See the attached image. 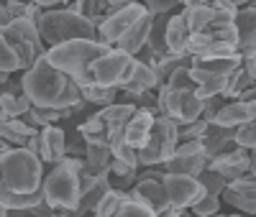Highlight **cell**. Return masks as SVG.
<instances>
[{
	"label": "cell",
	"mask_w": 256,
	"mask_h": 217,
	"mask_svg": "<svg viewBox=\"0 0 256 217\" xmlns=\"http://www.w3.org/2000/svg\"><path fill=\"white\" fill-rule=\"evenodd\" d=\"M24 90L38 107H74L82 100L80 84L59 67H54L49 51L41 54L31 69L24 72Z\"/></svg>",
	"instance_id": "1"
},
{
	"label": "cell",
	"mask_w": 256,
	"mask_h": 217,
	"mask_svg": "<svg viewBox=\"0 0 256 217\" xmlns=\"http://www.w3.org/2000/svg\"><path fill=\"white\" fill-rule=\"evenodd\" d=\"M110 49L113 46H108L100 38H72V41L56 43V46H49V59L54 67L67 72L82 87V84L95 82V74H92L95 61L102 54H108Z\"/></svg>",
	"instance_id": "2"
},
{
	"label": "cell",
	"mask_w": 256,
	"mask_h": 217,
	"mask_svg": "<svg viewBox=\"0 0 256 217\" xmlns=\"http://www.w3.org/2000/svg\"><path fill=\"white\" fill-rule=\"evenodd\" d=\"M0 187L10 192H36L44 184V159L28 146H13L0 154Z\"/></svg>",
	"instance_id": "3"
},
{
	"label": "cell",
	"mask_w": 256,
	"mask_h": 217,
	"mask_svg": "<svg viewBox=\"0 0 256 217\" xmlns=\"http://www.w3.org/2000/svg\"><path fill=\"white\" fill-rule=\"evenodd\" d=\"M36 23H38V31H41V36H44V41L49 46H56V43L72 41V38H100L98 23H92V20L84 18L82 13H77L72 5L46 8Z\"/></svg>",
	"instance_id": "4"
},
{
	"label": "cell",
	"mask_w": 256,
	"mask_h": 217,
	"mask_svg": "<svg viewBox=\"0 0 256 217\" xmlns=\"http://www.w3.org/2000/svg\"><path fill=\"white\" fill-rule=\"evenodd\" d=\"M46 202L59 215H77L80 210V171L70 161H59L44 177Z\"/></svg>",
	"instance_id": "5"
},
{
	"label": "cell",
	"mask_w": 256,
	"mask_h": 217,
	"mask_svg": "<svg viewBox=\"0 0 256 217\" xmlns=\"http://www.w3.org/2000/svg\"><path fill=\"white\" fill-rule=\"evenodd\" d=\"M177 146H180V123L166 115H159L148 143L138 148L141 166H164V161L174 154Z\"/></svg>",
	"instance_id": "6"
},
{
	"label": "cell",
	"mask_w": 256,
	"mask_h": 217,
	"mask_svg": "<svg viewBox=\"0 0 256 217\" xmlns=\"http://www.w3.org/2000/svg\"><path fill=\"white\" fill-rule=\"evenodd\" d=\"M159 110L162 115L177 120L180 125L192 123L202 115V97L198 95V90H174V87H159Z\"/></svg>",
	"instance_id": "7"
},
{
	"label": "cell",
	"mask_w": 256,
	"mask_h": 217,
	"mask_svg": "<svg viewBox=\"0 0 256 217\" xmlns=\"http://www.w3.org/2000/svg\"><path fill=\"white\" fill-rule=\"evenodd\" d=\"M134 61H136L134 54L113 46L108 54H102L95 61V67H92L95 82H100L105 87H118L120 90V84L128 79V74H131V69H134Z\"/></svg>",
	"instance_id": "8"
},
{
	"label": "cell",
	"mask_w": 256,
	"mask_h": 217,
	"mask_svg": "<svg viewBox=\"0 0 256 217\" xmlns=\"http://www.w3.org/2000/svg\"><path fill=\"white\" fill-rule=\"evenodd\" d=\"M148 13V8L141 3H131V5H126L110 15H105V20L98 26V33H100V41H105L108 46H118V41L134 28V23L138 18H144Z\"/></svg>",
	"instance_id": "9"
},
{
	"label": "cell",
	"mask_w": 256,
	"mask_h": 217,
	"mask_svg": "<svg viewBox=\"0 0 256 217\" xmlns=\"http://www.w3.org/2000/svg\"><path fill=\"white\" fill-rule=\"evenodd\" d=\"M208 164H210V156H208L202 141H180L177 151L164 161V171L198 177L202 169H208Z\"/></svg>",
	"instance_id": "10"
},
{
	"label": "cell",
	"mask_w": 256,
	"mask_h": 217,
	"mask_svg": "<svg viewBox=\"0 0 256 217\" xmlns=\"http://www.w3.org/2000/svg\"><path fill=\"white\" fill-rule=\"evenodd\" d=\"M164 189H166L169 205L182 207V210H190L200 197L208 194L198 177H190V174H172V171H166V177H164Z\"/></svg>",
	"instance_id": "11"
},
{
	"label": "cell",
	"mask_w": 256,
	"mask_h": 217,
	"mask_svg": "<svg viewBox=\"0 0 256 217\" xmlns=\"http://www.w3.org/2000/svg\"><path fill=\"white\" fill-rule=\"evenodd\" d=\"M110 187H113L110 174H95L90 164H84L80 171V210H77V215L95 212V207L108 194Z\"/></svg>",
	"instance_id": "12"
},
{
	"label": "cell",
	"mask_w": 256,
	"mask_h": 217,
	"mask_svg": "<svg viewBox=\"0 0 256 217\" xmlns=\"http://www.w3.org/2000/svg\"><path fill=\"white\" fill-rule=\"evenodd\" d=\"M208 166L216 169V171H220L228 182H233V179L244 177V174H248V169H251V148L236 146V148L226 151V154L210 159Z\"/></svg>",
	"instance_id": "13"
},
{
	"label": "cell",
	"mask_w": 256,
	"mask_h": 217,
	"mask_svg": "<svg viewBox=\"0 0 256 217\" xmlns=\"http://www.w3.org/2000/svg\"><path fill=\"white\" fill-rule=\"evenodd\" d=\"M184 15H187V26L192 33L198 31H210L226 20H236L233 13H226V10H218V8H208V5H192V8H184Z\"/></svg>",
	"instance_id": "14"
},
{
	"label": "cell",
	"mask_w": 256,
	"mask_h": 217,
	"mask_svg": "<svg viewBox=\"0 0 256 217\" xmlns=\"http://www.w3.org/2000/svg\"><path fill=\"white\" fill-rule=\"evenodd\" d=\"M200 141H202L210 159H216V156H220L226 151L238 146L236 143V128H228V125H220V123H208V130Z\"/></svg>",
	"instance_id": "15"
},
{
	"label": "cell",
	"mask_w": 256,
	"mask_h": 217,
	"mask_svg": "<svg viewBox=\"0 0 256 217\" xmlns=\"http://www.w3.org/2000/svg\"><path fill=\"white\" fill-rule=\"evenodd\" d=\"M64 156H67V133L56 123L41 128V159H44V164L54 166L64 161Z\"/></svg>",
	"instance_id": "16"
},
{
	"label": "cell",
	"mask_w": 256,
	"mask_h": 217,
	"mask_svg": "<svg viewBox=\"0 0 256 217\" xmlns=\"http://www.w3.org/2000/svg\"><path fill=\"white\" fill-rule=\"evenodd\" d=\"M238 51L244 56H256V5H241L236 13Z\"/></svg>",
	"instance_id": "17"
},
{
	"label": "cell",
	"mask_w": 256,
	"mask_h": 217,
	"mask_svg": "<svg viewBox=\"0 0 256 217\" xmlns=\"http://www.w3.org/2000/svg\"><path fill=\"white\" fill-rule=\"evenodd\" d=\"M159 115H154L152 110L146 107H138L134 113V118L126 123V141L131 143L134 148H144L152 138V130H154V123H156Z\"/></svg>",
	"instance_id": "18"
},
{
	"label": "cell",
	"mask_w": 256,
	"mask_h": 217,
	"mask_svg": "<svg viewBox=\"0 0 256 217\" xmlns=\"http://www.w3.org/2000/svg\"><path fill=\"white\" fill-rule=\"evenodd\" d=\"M128 192H131L134 197H141L146 205H152L156 215H162L169 207V197H166V189H164L162 179H144V177H138L136 184Z\"/></svg>",
	"instance_id": "19"
},
{
	"label": "cell",
	"mask_w": 256,
	"mask_h": 217,
	"mask_svg": "<svg viewBox=\"0 0 256 217\" xmlns=\"http://www.w3.org/2000/svg\"><path fill=\"white\" fill-rule=\"evenodd\" d=\"M156 87H159L156 69L152 64H146L141 56H136L131 74H128V79L120 84V92H148V90H156Z\"/></svg>",
	"instance_id": "20"
},
{
	"label": "cell",
	"mask_w": 256,
	"mask_h": 217,
	"mask_svg": "<svg viewBox=\"0 0 256 217\" xmlns=\"http://www.w3.org/2000/svg\"><path fill=\"white\" fill-rule=\"evenodd\" d=\"M152 23H154V13L148 10L144 18H138L136 23H134V28L128 31L120 41H118V49H123V51H128V54H134V56H138L141 54V49L148 43V33H152Z\"/></svg>",
	"instance_id": "21"
},
{
	"label": "cell",
	"mask_w": 256,
	"mask_h": 217,
	"mask_svg": "<svg viewBox=\"0 0 256 217\" xmlns=\"http://www.w3.org/2000/svg\"><path fill=\"white\" fill-rule=\"evenodd\" d=\"M41 202H46V194H44V184L36 192H10V189H3L0 187V207H6L10 212H24V210H31Z\"/></svg>",
	"instance_id": "22"
},
{
	"label": "cell",
	"mask_w": 256,
	"mask_h": 217,
	"mask_svg": "<svg viewBox=\"0 0 256 217\" xmlns=\"http://www.w3.org/2000/svg\"><path fill=\"white\" fill-rule=\"evenodd\" d=\"M190 26H187V15L184 10L182 13H174L169 18V26H166V46L172 54H184L187 51V41H190ZM190 54V51H187Z\"/></svg>",
	"instance_id": "23"
},
{
	"label": "cell",
	"mask_w": 256,
	"mask_h": 217,
	"mask_svg": "<svg viewBox=\"0 0 256 217\" xmlns=\"http://www.w3.org/2000/svg\"><path fill=\"white\" fill-rule=\"evenodd\" d=\"M256 113H254V107L244 100H233V102H226L220 107V113L216 115V120L212 123H220V125H228V128H238L248 120H254Z\"/></svg>",
	"instance_id": "24"
},
{
	"label": "cell",
	"mask_w": 256,
	"mask_h": 217,
	"mask_svg": "<svg viewBox=\"0 0 256 217\" xmlns=\"http://www.w3.org/2000/svg\"><path fill=\"white\" fill-rule=\"evenodd\" d=\"M84 159L92 166L95 174H110L113 171V148L108 141H88V151H84Z\"/></svg>",
	"instance_id": "25"
},
{
	"label": "cell",
	"mask_w": 256,
	"mask_h": 217,
	"mask_svg": "<svg viewBox=\"0 0 256 217\" xmlns=\"http://www.w3.org/2000/svg\"><path fill=\"white\" fill-rule=\"evenodd\" d=\"M192 79L198 82V95L212 97V95H223L226 92V84H228V74H216V72H208L202 67H192Z\"/></svg>",
	"instance_id": "26"
},
{
	"label": "cell",
	"mask_w": 256,
	"mask_h": 217,
	"mask_svg": "<svg viewBox=\"0 0 256 217\" xmlns=\"http://www.w3.org/2000/svg\"><path fill=\"white\" fill-rule=\"evenodd\" d=\"M34 107L31 97L26 92H8L3 90L0 95V120H10V118H24Z\"/></svg>",
	"instance_id": "27"
},
{
	"label": "cell",
	"mask_w": 256,
	"mask_h": 217,
	"mask_svg": "<svg viewBox=\"0 0 256 217\" xmlns=\"http://www.w3.org/2000/svg\"><path fill=\"white\" fill-rule=\"evenodd\" d=\"M38 133V128L28 125L24 118H10V120H0V138L10 141L13 146H26L28 138Z\"/></svg>",
	"instance_id": "28"
},
{
	"label": "cell",
	"mask_w": 256,
	"mask_h": 217,
	"mask_svg": "<svg viewBox=\"0 0 256 217\" xmlns=\"http://www.w3.org/2000/svg\"><path fill=\"white\" fill-rule=\"evenodd\" d=\"M192 64H195V56H192V54H172V51H169V54H164V56H159V61H156V79H159V87H164L166 84V79L169 77H172L180 67H192ZM159 87H156V90H159Z\"/></svg>",
	"instance_id": "29"
},
{
	"label": "cell",
	"mask_w": 256,
	"mask_h": 217,
	"mask_svg": "<svg viewBox=\"0 0 256 217\" xmlns=\"http://www.w3.org/2000/svg\"><path fill=\"white\" fill-rule=\"evenodd\" d=\"M138 110V105L136 102H113V105H105L100 107V115L105 118V123H108V130L110 128H126V123L134 118V113Z\"/></svg>",
	"instance_id": "30"
},
{
	"label": "cell",
	"mask_w": 256,
	"mask_h": 217,
	"mask_svg": "<svg viewBox=\"0 0 256 217\" xmlns=\"http://www.w3.org/2000/svg\"><path fill=\"white\" fill-rule=\"evenodd\" d=\"M169 13H154V23H152V33H148V43L146 46L152 49L156 56H164L169 54V46H166V26H169Z\"/></svg>",
	"instance_id": "31"
},
{
	"label": "cell",
	"mask_w": 256,
	"mask_h": 217,
	"mask_svg": "<svg viewBox=\"0 0 256 217\" xmlns=\"http://www.w3.org/2000/svg\"><path fill=\"white\" fill-rule=\"evenodd\" d=\"M80 90H82V97H84V100L92 102V105H98V107H105V105L118 102V95H120L118 87H105V84H100V82L82 84Z\"/></svg>",
	"instance_id": "32"
},
{
	"label": "cell",
	"mask_w": 256,
	"mask_h": 217,
	"mask_svg": "<svg viewBox=\"0 0 256 217\" xmlns=\"http://www.w3.org/2000/svg\"><path fill=\"white\" fill-rule=\"evenodd\" d=\"M77 130L88 138V141H108V123H105V118L100 113H92L88 120H82L77 125ZM110 143V141H108Z\"/></svg>",
	"instance_id": "33"
},
{
	"label": "cell",
	"mask_w": 256,
	"mask_h": 217,
	"mask_svg": "<svg viewBox=\"0 0 256 217\" xmlns=\"http://www.w3.org/2000/svg\"><path fill=\"white\" fill-rule=\"evenodd\" d=\"M251 84H256V79L244 69V64H241L236 72H230V74H228V84H226L223 97H228V100H238V95H241L244 90H248Z\"/></svg>",
	"instance_id": "34"
},
{
	"label": "cell",
	"mask_w": 256,
	"mask_h": 217,
	"mask_svg": "<svg viewBox=\"0 0 256 217\" xmlns=\"http://www.w3.org/2000/svg\"><path fill=\"white\" fill-rule=\"evenodd\" d=\"M126 197H128V189L110 187L108 194H105V197L100 200V205L95 207V215L98 217H113V215H118V210H120V205H123Z\"/></svg>",
	"instance_id": "35"
},
{
	"label": "cell",
	"mask_w": 256,
	"mask_h": 217,
	"mask_svg": "<svg viewBox=\"0 0 256 217\" xmlns=\"http://www.w3.org/2000/svg\"><path fill=\"white\" fill-rule=\"evenodd\" d=\"M28 3L31 0H6L0 5V26L13 23L16 18H26L28 15Z\"/></svg>",
	"instance_id": "36"
},
{
	"label": "cell",
	"mask_w": 256,
	"mask_h": 217,
	"mask_svg": "<svg viewBox=\"0 0 256 217\" xmlns=\"http://www.w3.org/2000/svg\"><path fill=\"white\" fill-rule=\"evenodd\" d=\"M118 215H120V217H134V215H138V217H152V215H156V212H154L152 205H146L141 197H134V194L128 192V197L123 200Z\"/></svg>",
	"instance_id": "37"
},
{
	"label": "cell",
	"mask_w": 256,
	"mask_h": 217,
	"mask_svg": "<svg viewBox=\"0 0 256 217\" xmlns=\"http://www.w3.org/2000/svg\"><path fill=\"white\" fill-rule=\"evenodd\" d=\"M220 197H223L226 205H230V207H236V210H241V212H246V215H256V200H254V197H246V194H241V192H236L233 187H226Z\"/></svg>",
	"instance_id": "38"
},
{
	"label": "cell",
	"mask_w": 256,
	"mask_h": 217,
	"mask_svg": "<svg viewBox=\"0 0 256 217\" xmlns=\"http://www.w3.org/2000/svg\"><path fill=\"white\" fill-rule=\"evenodd\" d=\"M198 179L202 182V187H205V192L208 194H223V189L228 187V179L223 177L220 171H216V169H202L200 174H198Z\"/></svg>",
	"instance_id": "39"
},
{
	"label": "cell",
	"mask_w": 256,
	"mask_h": 217,
	"mask_svg": "<svg viewBox=\"0 0 256 217\" xmlns=\"http://www.w3.org/2000/svg\"><path fill=\"white\" fill-rule=\"evenodd\" d=\"M0 69H3V74L24 72V67H20V56H18V51L10 46L8 41H3V54H0Z\"/></svg>",
	"instance_id": "40"
},
{
	"label": "cell",
	"mask_w": 256,
	"mask_h": 217,
	"mask_svg": "<svg viewBox=\"0 0 256 217\" xmlns=\"http://www.w3.org/2000/svg\"><path fill=\"white\" fill-rule=\"evenodd\" d=\"M220 194H205V197H200L195 205H192L190 210L195 212L198 217H208V215H216V212H220Z\"/></svg>",
	"instance_id": "41"
},
{
	"label": "cell",
	"mask_w": 256,
	"mask_h": 217,
	"mask_svg": "<svg viewBox=\"0 0 256 217\" xmlns=\"http://www.w3.org/2000/svg\"><path fill=\"white\" fill-rule=\"evenodd\" d=\"M208 130V120L205 118H198L192 123H184L180 125V141H200Z\"/></svg>",
	"instance_id": "42"
},
{
	"label": "cell",
	"mask_w": 256,
	"mask_h": 217,
	"mask_svg": "<svg viewBox=\"0 0 256 217\" xmlns=\"http://www.w3.org/2000/svg\"><path fill=\"white\" fill-rule=\"evenodd\" d=\"M192 67H180L172 77L166 79L169 87H174V90H198V82L192 79Z\"/></svg>",
	"instance_id": "43"
},
{
	"label": "cell",
	"mask_w": 256,
	"mask_h": 217,
	"mask_svg": "<svg viewBox=\"0 0 256 217\" xmlns=\"http://www.w3.org/2000/svg\"><path fill=\"white\" fill-rule=\"evenodd\" d=\"M236 143L244 146V148H254L256 146V118L236 128Z\"/></svg>",
	"instance_id": "44"
},
{
	"label": "cell",
	"mask_w": 256,
	"mask_h": 217,
	"mask_svg": "<svg viewBox=\"0 0 256 217\" xmlns=\"http://www.w3.org/2000/svg\"><path fill=\"white\" fill-rule=\"evenodd\" d=\"M184 8H192V5H208V8H218V10H226V13H233L236 15L241 5L230 3V0H182Z\"/></svg>",
	"instance_id": "45"
},
{
	"label": "cell",
	"mask_w": 256,
	"mask_h": 217,
	"mask_svg": "<svg viewBox=\"0 0 256 217\" xmlns=\"http://www.w3.org/2000/svg\"><path fill=\"white\" fill-rule=\"evenodd\" d=\"M228 187H233L236 192H241V194H246V197H254L256 200V174H244V177H238V179H233V182H228Z\"/></svg>",
	"instance_id": "46"
},
{
	"label": "cell",
	"mask_w": 256,
	"mask_h": 217,
	"mask_svg": "<svg viewBox=\"0 0 256 217\" xmlns=\"http://www.w3.org/2000/svg\"><path fill=\"white\" fill-rule=\"evenodd\" d=\"M223 105H226V97H223V95L205 97V100H202V115H200V118H205L208 123H212V120H216V115L220 113Z\"/></svg>",
	"instance_id": "47"
},
{
	"label": "cell",
	"mask_w": 256,
	"mask_h": 217,
	"mask_svg": "<svg viewBox=\"0 0 256 217\" xmlns=\"http://www.w3.org/2000/svg\"><path fill=\"white\" fill-rule=\"evenodd\" d=\"M77 13H82L84 18H90L92 23L100 26V15H98V0H72L70 3Z\"/></svg>",
	"instance_id": "48"
},
{
	"label": "cell",
	"mask_w": 256,
	"mask_h": 217,
	"mask_svg": "<svg viewBox=\"0 0 256 217\" xmlns=\"http://www.w3.org/2000/svg\"><path fill=\"white\" fill-rule=\"evenodd\" d=\"M141 3L152 13H172L177 5H182V0H141Z\"/></svg>",
	"instance_id": "49"
},
{
	"label": "cell",
	"mask_w": 256,
	"mask_h": 217,
	"mask_svg": "<svg viewBox=\"0 0 256 217\" xmlns=\"http://www.w3.org/2000/svg\"><path fill=\"white\" fill-rule=\"evenodd\" d=\"M131 3H138V0H110V3H108V13H105V15H110V13L126 8V5H131Z\"/></svg>",
	"instance_id": "50"
},
{
	"label": "cell",
	"mask_w": 256,
	"mask_h": 217,
	"mask_svg": "<svg viewBox=\"0 0 256 217\" xmlns=\"http://www.w3.org/2000/svg\"><path fill=\"white\" fill-rule=\"evenodd\" d=\"M244 69L256 79V56H244Z\"/></svg>",
	"instance_id": "51"
},
{
	"label": "cell",
	"mask_w": 256,
	"mask_h": 217,
	"mask_svg": "<svg viewBox=\"0 0 256 217\" xmlns=\"http://www.w3.org/2000/svg\"><path fill=\"white\" fill-rule=\"evenodd\" d=\"M238 100H244V102H254V100H256V84H251L248 90H244V92L238 95Z\"/></svg>",
	"instance_id": "52"
},
{
	"label": "cell",
	"mask_w": 256,
	"mask_h": 217,
	"mask_svg": "<svg viewBox=\"0 0 256 217\" xmlns=\"http://www.w3.org/2000/svg\"><path fill=\"white\" fill-rule=\"evenodd\" d=\"M34 3L44 5V8H54V5H64V3H70V0H34Z\"/></svg>",
	"instance_id": "53"
},
{
	"label": "cell",
	"mask_w": 256,
	"mask_h": 217,
	"mask_svg": "<svg viewBox=\"0 0 256 217\" xmlns=\"http://www.w3.org/2000/svg\"><path fill=\"white\" fill-rule=\"evenodd\" d=\"M251 174H256V146L251 148V169H248Z\"/></svg>",
	"instance_id": "54"
},
{
	"label": "cell",
	"mask_w": 256,
	"mask_h": 217,
	"mask_svg": "<svg viewBox=\"0 0 256 217\" xmlns=\"http://www.w3.org/2000/svg\"><path fill=\"white\" fill-rule=\"evenodd\" d=\"M230 3H236V5H248V0H230Z\"/></svg>",
	"instance_id": "55"
},
{
	"label": "cell",
	"mask_w": 256,
	"mask_h": 217,
	"mask_svg": "<svg viewBox=\"0 0 256 217\" xmlns=\"http://www.w3.org/2000/svg\"><path fill=\"white\" fill-rule=\"evenodd\" d=\"M248 105H251V107H254V113H256V100H254V102H248Z\"/></svg>",
	"instance_id": "56"
},
{
	"label": "cell",
	"mask_w": 256,
	"mask_h": 217,
	"mask_svg": "<svg viewBox=\"0 0 256 217\" xmlns=\"http://www.w3.org/2000/svg\"><path fill=\"white\" fill-rule=\"evenodd\" d=\"M254 5H256V0H254Z\"/></svg>",
	"instance_id": "57"
}]
</instances>
